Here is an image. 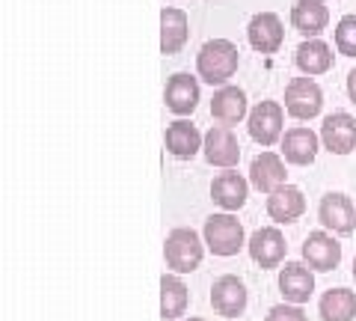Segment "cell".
Masks as SVG:
<instances>
[{"label":"cell","instance_id":"obj_30","mask_svg":"<svg viewBox=\"0 0 356 321\" xmlns=\"http://www.w3.org/2000/svg\"><path fill=\"white\" fill-rule=\"evenodd\" d=\"M353 280H356V259H353Z\"/></svg>","mask_w":356,"mask_h":321},{"label":"cell","instance_id":"obj_8","mask_svg":"<svg viewBox=\"0 0 356 321\" xmlns=\"http://www.w3.org/2000/svg\"><path fill=\"white\" fill-rule=\"evenodd\" d=\"M288 253V244H285V235L276 226H261L252 232L250 238V256L252 262L259 265L261 271L267 268H280L282 259Z\"/></svg>","mask_w":356,"mask_h":321},{"label":"cell","instance_id":"obj_6","mask_svg":"<svg viewBox=\"0 0 356 321\" xmlns=\"http://www.w3.org/2000/svg\"><path fill=\"white\" fill-rule=\"evenodd\" d=\"M202 149H205V161L211 167L232 170L241 161V143L235 137V131H232V125H211Z\"/></svg>","mask_w":356,"mask_h":321},{"label":"cell","instance_id":"obj_1","mask_svg":"<svg viewBox=\"0 0 356 321\" xmlns=\"http://www.w3.org/2000/svg\"><path fill=\"white\" fill-rule=\"evenodd\" d=\"M238 63V48L229 39H211L196 54V72L211 86H226L229 77H235Z\"/></svg>","mask_w":356,"mask_h":321},{"label":"cell","instance_id":"obj_9","mask_svg":"<svg viewBox=\"0 0 356 321\" xmlns=\"http://www.w3.org/2000/svg\"><path fill=\"white\" fill-rule=\"evenodd\" d=\"M318 220L327 229H332L336 235H350L356 229V205L350 203V196L344 194H324L318 205Z\"/></svg>","mask_w":356,"mask_h":321},{"label":"cell","instance_id":"obj_27","mask_svg":"<svg viewBox=\"0 0 356 321\" xmlns=\"http://www.w3.org/2000/svg\"><path fill=\"white\" fill-rule=\"evenodd\" d=\"M264 321H309V318L303 309H300V304H280L264 315Z\"/></svg>","mask_w":356,"mask_h":321},{"label":"cell","instance_id":"obj_7","mask_svg":"<svg viewBox=\"0 0 356 321\" xmlns=\"http://www.w3.org/2000/svg\"><path fill=\"white\" fill-rule=\"evenodd\" d=\"M282 123H285V113H282L280 102H259L247 119V128L255 143L273 146V143L282 137Z\"/></svg>","mask_w":356,"mask_h":321},{"label":"cell","instance_id":"obj_3","mask_svg":"<svg viewBox=\"0 0 356 321\" xmlns=\"http://www.w3.org/2000/svg\"><path fill=\"white\" fill-rule=\"evenodd\" d=\"M202 232H205L208 250L214 253V256H222V259L238 256L241 247L247 244V235H243L241 220L232 217V214H211L205 220V229Z\"/></svg>","mask_w":356,"mask_h":321},{"label":"cell","instance_id":"obj_5","mask_svg":"<svg viewBox=\"0 0 356 321\" xmlns=\"http://www.w3.org/2000/svg\"><path fill=\"white\" fill-rule=\"evenodd\" d=\"M211 306L222 318H238L247 309V285L235 274H222L211 285Z\"/></svg>","mask_w":356,"mask_h":321},{"label":"cell","instance_id":"obj_19","mask_svg":"<svg viewBox=\"0 0 356 321\" xmlns=\"http://www.w3.org/2000/svg\"><path fill=\"white\" fill-rule=\"evenodd\" d=\"M306 212V196L294 185H282L273 194H267V214L276 224H294L297 217H303Z\"/></svg>","mask_w":356,"mask_h":321},{"label":"cell","instance_id":"obj_16","mask_svg":"<svg viewBox=\"0 0 356 321\" xmlns=\"http://www.w3.org/2000/svg\"><path fill=\"white\" fill-rule=\"evenodd\" d=\"M247 196H250V185L235 170L220 173L217 179L211 182V199H214L220 208H226V212H238V208H243Z\"/></svg>","mask_w":356,"mask_h":321},{"label":"cell","instance_id":"obj_22","mask_svg":"<svg viewBox=\"0 0 356 321\" xmlns=\"http://www.w3.org/2000/svg\"><path fill=\"white\" fill-rule=\"evenodd\" d=\"M282 155L294 167H309L318 158V134L312 128H291L282 137Z\"/></svg>","mask_w":356,"mask_h":321},{"label":"cell","instance_id":"obj_23","mask_svg":"<svg viewBox=\"0 0 356 321\" xmlns=\"http://www.w3.org/2000/svg\"><path fill=\"white\" fill-rule=\"evenodd\" d=\"M294 63H297V69L303 72V75H324L332 69V51L324 39H306L303 45H300L294 51Z\"/></svg>","mask_w":356,"mask_h":321},{"label":"cell","instance_id":"obj_15","mask_svg":"<svg viewBox=\"0 0 356 321\" xmlns=\"http://www.w3.org/2000/svg\"><path fill=\"white\" fill-rule=\"evenodd\" d=\"M187 36H191V21L187 13L178 6H163L161 9V54H178L187 45Z\"/></svg>","mask_w":356,"mask_h":321},{"label":"cell","instance_id":"obj_12","mask_svg":"<svg viewBox=\"0 0 356 321\" xmlns=\"http://www.w3.org/2000/svg\"><path fill=\"white\" fill-rule=\"evenodd\" d=\"M303 259L312 271H336L341 262V244L330 232H309L303 241Z\"/></svg>","mask_w":356,"mask_h":321},{"label":"cell","instance_id":"obj_25","mask_svg":"<svg viewBox=\"0 0 356 321\" xmlns=\"http://www.w3.org/2000/svg\"><path fill=\"white\" fill-rule=\"evenodd\" d=\"M321 318L324 321H353L356 318V292L350 289H330L321 297Z\"/></svg>","mask_w":356,"mask_h":321},{"label":"cell","instance_id":"obj_29","mask_svg":"<svg viewBox=\"0 0 356 321\" xmlns=\"http://www.w3.org/2000/svg\"><path fill=\"white\" fill-rule=\"evenodd\" d=\"M184 321H205V318H196V315H191V318H184Z\"/></svg>","mask_w":356,"mask_h":321},{"label":"cell","instance_id":"obj_17","mask_svg":"<svg viewBox=\"0 0 356 321\" xmlns=\"http://www.w3.org/2000/svg\"><path fill=\"white\" fill-rule=\"evenodd\" d=\"M285 164L282 158L276 152H261V155H255L252 164H250V182L255 191H261V194H273L276 187H282L285 185Z\"/></svg>","mask_w":356,"mask_h":321},{"label":"cell","instance_id":"obj_4","mask_svg":"<svg viewBox=\"0 0 356 321\" xmlns=\"http://www.w3.org/2000/svg\"><path fill=\"white\" fill-rule=\"evenodd\" d=\"M324 107V93L312 77H291L285 86V110L294 119H315Z\"/></svg>","mask_w":356,"mask_h":321},{"label":"cell","instance_id":"obj_24","mask_svg":"<svg viewBox=\"0 0 356 321\" xmlns=\"http://www.w3.org/2000/svg\"><path fill=\"white\" fill-rule=\"evenodd\" d=\"M187 301H191V295H187V285L178 280L175 271L172 274H163L161 276V318L166 321H175L187 313Z\"/></svg>","mask_w":356,"mask_h":321},{"label":"cell","instance_id":"obj_11","mask_svg":"<svg viewBox=\"0 0 356 321\" xmlns=\"http://www.w3.org/2000/svg\"><path fill=\"white\" fill-rule=\"evenodd\" d=\"M247 36H250V45L261 54H276L285 42V27L276 13H255L250 18V27H247Z\"/></svg>","mask_w":356,"mask_h":321},{"label":"cell","instance_id":"obj_10","mask_svg":"<svg viewBox=\"0 0 356 321\" xmlns=\"http://www.w3.org/2000/svg\"><path fill=\"white\" fill-rule=\"evenodd\" d=\"M321 143L332 155H350L356 149V119L350 113H330L321 125Z\"/></svg>","mask_w":356,"mask_h":321},{"label":"cell","instance_id":"obj_14","mask_svg":"<svg viewBox=\"0 0 356 321\" xmlns=\"http://www.w3.org/2000/svg\"><path fill=\"white\" fill-rule=\"evenodd\" d=\"M163 102H166V107H170L175 116L193 113L196 104H199V81L193 75H187V72L172 75L170 81H166Z\"/></svg>","mask_w":356,"mask_h":321},{"label":"cell","instance_id":"obj_13","mask_svg":"<svg viewBox=\"0 0 356 321\" xmlns=\"http://www.w3.org/2000/svg\"><path fill=\"white\" fill-rule=\"evenodd\" d=\"M280 292L288 304L303 306L312 292H315V274L303 262H285V268L280 271Z\"/></svg>","mask_w":356,"mask_h":321},{"label":"cell","instance_id":"obj_20","mask_svg":"<svg viewBox=\"0 0 356 321\" xmlns=\"http://www.w3.org/2000/svg\"><path fill=\"white\" fill-rule=\"evenodd\" d=\"M163 143H166V152H170V155L187 161V158H193V155L202 149L205 137L199 134V128L193 123H187V119H175V123L166 125Z\"/></svg>","mask_w":356,"mask_h":321},{"label":"cell","instance_id":"obj_28","mask_svg":"<svg viewBox=\"0 0 356 321\" xmlns=\"http://www.w3.org/2000/svg\"><path fill=\"white\" fill-rule=\"evenodd\" d=\"M348 95H350V102L356 104V69L348 75Z\"/></svg>","mask_w":356,"mask_h":321},{"label":"cell","instance_id":"obj_21","mask_svg":"<svg viewBox=\"0 0 356 321\" xmlns=\"http://www.w3.org/2000/svg\"><path fill=\"white\" fill-rule=\"evenodd\" d=\"M211 116L217 119L220 125H238L243 116H247V93L241 86H220L211 98Z\"/></svg>","mask_w":356,"mask_h":321},{"label":"cell","instance_id":"obj_18","mask_svg":"<svg viewBox=\"0 0 356 321\" xmlns=\"http://www.w3.org/2000/svg\"><path fill=\"white\" fill-rule=\"evenodd\" d=\"M291 24L300 36L315 39L330 24V9H327L324 0H297L294 9H291Z\"/></svg>","mask_w":356,"mask_h":321},{"label":"cell","instance_id":"obj_26","mask_svg":"<svg viewBox=\"0 0 356 321\" xmlns=\"http://www.w3.org/2000/svg\"><path fill=\"white\" fill-rule=\"evenodd\" d=\"M336 48L341 57H356V15H344L336 24Z\"/></svg>","mask_w":356,"mask_h":321},{"label":"cell","instance_id":"obj_2","mask_svg":"<svg viewBox=\"0 0 356 321\" xmlns=\"http://www.w3.org/2000/svg\"><path fill=\"white\" fill-rule=\"evenodd\" d=\"M205 256V244L202 238L196 235L191 226H178L166 235V244H163V259H166V268L175 271V274H191L202 265Z\"/></svg>","mask_w":356,"mask_h":321}]
</instances>
